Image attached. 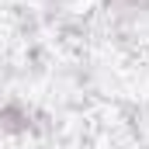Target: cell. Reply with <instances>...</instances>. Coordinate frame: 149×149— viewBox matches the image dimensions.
Instances as JSON below:
<instances>
[{
    "label": "cell",
    "instance_id": "1",
    "mask_svg": "<svg viewBox=\"0 0 149 149\" xmlns=\"http://www.w3.org/2000/svg\"><path fill=\"white\" fill-rule=\"evenodd\" d=\"M45 128V114L35 104L10 97L0 104V135H35Z\"/></svg>",
    "mask_w": 149,
    "mask_h": 149
},
{
    "label": "cell",
    "instance_id": "2",
    "mask_svg": "<svg viewBox=\"0 0 149 149\" xmlns=\"http://www.w3.org/2000/svg\"><path fill=\"white\" fill-rule=\"evenodd\" d=\"M111 3L118 7V10H132V14H135V10H146L149 0H111Z\"/></svg>",
    "mask_w": 149,
    "mask_h": 149
},
{
    "label": "cell",
    "instance_id": "3",
    "mask_svg": "<svg viewBox=\"0 0 149 149\" xmlns=\"http://www.w3.org/2000/svg\"><path fill=\"white\" fill-rule=\"evenodd\" d=\"M56 3H63V0H56Z\"/></svg>",
    "mask_w": 149,
    "mask_h": 149
}]
</instances>
